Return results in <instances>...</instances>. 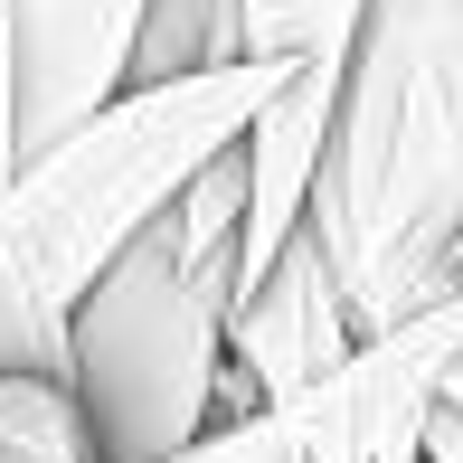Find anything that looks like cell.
I'll use <instances>...</instances> for the list:
<instances>
[{
	"label": "cell",
	"mask_w": 463,
	"mask_h": 463,
	"mask_svg": "<svg viewBox=\"0 0 463 463\" xmlns=\"http://www.w3.org/2000/svg\"><path fill=\"white\" fill-rule=\"evenodd\" d=\"M435 407H454V416H463V360L445 369V388H435Z\"/></svg>",
	"instance_id": "30bf717a"
},
{
	"label": "cell",
	"mask_w": 463,
	"mask_h": 463,
	"mask_svg": "<svg viewBox=\"0 0 463 463\" xmlns=\"http://www.w3.org/2000/svg\"><path fill=\"white\" fill-rule=\"evenodd\" d=\"M227 256L180 246L171 208L123 246L67 312V388L95 426L104 463H152L218 416V322H227Z\"/></svg>",
	"instance_id": "3957f363"
},
{
	"label": "cell",
	"mask_w": 463,
	"mask_h": 463,
	"mask_svg": "<svg viewBox=\"0 0 463 463\" xmlns=\"http://www.w3.org/2000/svg\"><path fill=\"white\" fill-rule=\"evenodd\" d=\"M416 463H463V416L426 407V435H416Z\"/></svg>",
	"instance_id": "9c48e42d"
},
{
	"label": "cell",
	"mask_w": 463,
	"mask_h": 463,
	"mask_svg": "<svg viewBox=\"0 0 463 463\" xmlns=\"http://www.w3.org/2000/svg\"><path fill=\"white\" fill-rule=\"evenodd\" d=\"M454 284H463V246H454Z\"/></svg>",
	"instance_id": "8fae6325"
},
{
	"label": "cell",
	"mask_w": 463,
	"mask_h": 463,
	"mask_svg": "<svg viewBox=\"0 0 463 463\" xmlns=\"http://www.w3.org/2000/svg\"><path fill=\"white\" fill-rule=\"evenodd\" d=\"M152 0H0V48H10V142L38 152L95 114L114 86H133V38Z\"/></svg>",
	"instance_id": "5b68a950"
},
{
	"label": "cell",
	"mask_w": 463,
	"mask_h": 463,
	"mask_svg": "<svg viewBox=\"0 0 463 463\" xmlns=\"http://www.w3.org/2000/svg\"><path fill=\"white\" fill-rule=\"evenodd\" d=\"M454 360H463V284L397 312L388 331H360L350 360H331L312 388L218 416L152 463H416L426 407Z\"/></svg>",
	"instance_id": "277c9868"
},
{
	"label": "cell",
	"mask_w": 463,
	"mask_h": 463,
	"mask_svg": "<svg viewBox=\"0 0 463 463\" xmlns=\"http://www.w3.org/2000/svg\"><path fill=\"white\" fill-rule=\"evenodd\" d=\"M237 57V0H152L133 38V76H180Z\"/></svg>",
	"instance_id": "ba28073f"
},
{
	"label": "cell",
	"mask_w": 463,
	"mask_h": 463,
	"mask_svg": "<svg viewBox=\"0 0 463 463\" xmlns=\"http://www.w3.org/2000/svg\"><path fill=\"white\" fill-rule=\"evenodd\" d=\"M303 227L341 275L350 331H388L397 312L454 284L463 246V0L407 38L397 76H341L331 142Z\"/></svg>",
	"instance_id": "7a4b0ae2"
},
{
	"label": "cell",
	"mask_w": 463,
	"mask_h": 463,
	"mask_svg": "<svg viewBox=\"0 0 463 463\" xmlns=\"http://www.w3.org/2000/svg\"><path fill=\"white\" fill-rule=\"evenodd\" d=\"M275 95L265 57L133 76L0 180V369L67 378V312Z\"/></svg>",
	"instance_id": "6da1fadb"
},
{
	"label": "cell",
	"mask_w": 463,
	"mask_h": 463,
	"mask_svg": "<svg viewBox=\"0 0 463 463\" xmlns=\"http://www.w3.org/2000/svg\"><path fill=\"white\" fill-rule=\"evenodd\" d=\"M0 463H104L57 369H0Z\"/></svg>",
	"instance_id": "52a82bcc"
},
{
	"label": "cell",
	"mask_w": 463,
	"mask_h": 463,
	"mask_svg": "<svg viewBox=\"0 0 463 463\" xmlns=\"http://www.w3.org/2000/svg\"><path fill=\"white\" fill-rule=\"evenodd\" d=\"M350 303H341V275H331L322 237L312 227H293L275 246V265H265L246 293H227V322H218V350L227 369L246 378V397H293L312 388L331 360H350Z\"/></svg>",
	"instance_id": "8992f818"
}]
</instances>
